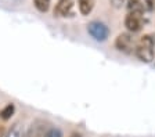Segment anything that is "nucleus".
<instances>
[{"instance_id":"obj_12","label":"nucleus","mask_w":155,"mask_h":137,"mask_svg":"<svg viewBox=\"0 0 155 137\" xmlns=\"http://www.w3.org/2000/svg\"><path fill=\"white\" fill-rule=\"evenodd\" d=\"M45 137H62V133L58 127H50L47 130V133L45 134Z\"/></svg>"},{"instance_id":"obj_15","label":"nucleus","mask_w":155,"mask_h":137,"mask_svg":"<svg viewBox=\"0 0 155 137\" xmlns=\"http://www.w3.org/2000/svg\"><path fill=\"white\" fill-rule=\"evenodd\" d=\"M0 137H6V130H4V126L0 125Z\"/></svg>"},{"instance_id":"obj_9","label":"nucleus","mask_w":155,"mask_h":137,"mask_svg":"<svg viewBox=\"0 0 155 137\" xmlns=\"http://www.w3.org/2000/svg\"><path fill=\"white\" fill-rule=\"evenodd\" d=\"M127 10L132 14H140V15H143V13H144V4L140 0H129Z\"/></svg>"},{"instance_id":"obj_8","label":"nucleus","mask_w":155,"mask_h":137,"mask_svg":"<svg viewBox=\"0 0 155 137\" xmlns=\"http://www.w3.org/2000/svg\"><path fill=\"white\" fill-rule=\"evenodd\" d=\"M78 6L82 15H89L94 7V0H78Z\"/></svg>"},{"instance_id":"obj_7","label":"nucleus","mask_w":155,"mask_h":137,"mask_svg":"<svg viewBox=\"0 0 155 137\" xmlns=\"http://www.w3.org/2000/svg\"><path fill=\"white\" fill-rule=\"evenodd\" d=\"M6 137H26L25 129H24V126L19 122H17V123H14L13 126L10 127V130L7 132Z\"/></svg>"},{"instance_id":"obj_4","label":"nucleus","mask_w":155,"mask_h":137,"mask_svg":"<svg viewBox=\"0 0 155 137\" xmlns=\"http://www.w3.org/2000/svg\"><path fill=\"white\" fill-rule=\"evenodd\" d=\"M50 127H51V125L45 121H35L29 127L26 137H45V134L47 133Z\"/></svg>"},{"instance_id":"obj_13","label":"nucleus","mask_w":155,"mask_h":137,"mask_svg":"<svg viewBox=\"0 0 155 137\" xmlns=\"http://www.w3.org/2000/svg\"><path fill=\"white\" fill-rule=\"evenodd\" d=\"M144 3H145V7H147L150 11L154 10V7H155V0H144Z\"/></svg>"},{"instance_id":"obj_2","label":"nucleus","mask_w":155,"mask_h":137,"mask_svg":"<svg viewBox=\"0 0 155 137\" xmlns=\"http://www.w3.org/2000/svg\"><path fill=\"white\" fill-rule=\"evenodd\" d=\"M87 32L89 35L97 42H104L107 40V38L110 36V29L105 24L100 22V21H93L87 25Z\"/></svg>"},{"instance_id":"obj_1","label":"nucleus","mask_w":155,"mask_h":137,"mask_svg":"<svg viewBox=\"0 0 155 137\" xmlns=\"http://www.w3.org/2000/svg\"><path fill=\"white\" fill-rule=\"evenodd\" d=\"M136 57L143 62H151L155 57V40L151 35H144L136 43L134 47Z\"/></svg>"},{"instance_id":"obj_16","label":"nucleus","mask_w":155,"mask_h":137,"mask_svg":"<svg viewBox=\"0 0 155 137\" xmlns=\"http://www.w3.org/2000/svg\"><path fill=\"white\" fill-rule=\"evenodd\" d=\"M71 137H81V134H78V133H74V134H72Z\"/></svg>"},{"instance_id":"obj_14","label":"nucleus","mask_w":155,"mask_h":137,"mask_svg":"<svg viewBox=\"0 0 155 137\" xmlns=\"http://www.w3.org/2000/svg\"><path fill=\"white\" fill-rule=\"evenodd\" d=\"M111 2H112V4H114L115 7H119L120 4H122L123 0H111Z\"/></svg>"},{"instance_id":"obj_11","label":"nucleus","mask_w":155,"mask_h":137,"mask_svg":"<svg viewBox=\"0 0 155 137\" xmlns=\"http://www.w3.org/2000/svg\"><path fill=\"white\" fill-rule=\"evenodd\" d=\"M33 4H35L36 8H38L39 11H42V13H46V11H48V8H50V0H33Z\"/></svg>"},{"instance_id":"obj_3","label":"nucleus","mask_w":155,"mask_h":137,"mask_svg":"<svg viewBox=\"0 0 155 137\" xmlns=\"http://www.w3.org/2000/svg\"><path fill=\"white\" fill-rule=\"evenodd\" d=\"M115 47L119 51L122 53H133L134 51V47H136V43L133 40V38L129 35V33H120L115 40Z\"/></svg>"},{"instance_id":"obj_6","label":"nucleus","mask_w":155,"mask_h":137,"mask_svg":"<svg viewBox=\"0 0 155 137\" xmlns=\"http://www.w3.org/2000/svg\"><path fill=\"white\" fill-rule=\"evenodd\" d=\"M125 26L130 32H139L143 26V15L129 13L125 18Z\"/></svg>"},{"instance_id":"obj_5","label":"nucleus","mask_w":155,"mask_h":137,"mask_svg":"<svg viewBox=\"0 0 155 137\" xmlns=\"http://www.w3.org/2000/svg\"><path fill=\"white\" fill-rule=\"evenodd\" d=\"M74 10V0H58L54 7V15L57 17H69Z\"/></svg>"},{"instance_id":"obj_10","label":"nucleus","mask_w":155,"mask_h":137,"mask_svg":"<svg viewBox=\"0 0 155 137\" xmlns=\"http://www.w3.org/2000/svg\"><path fill=\"white\" fill-rule=\"evenodd\" d=\"M14 111H15V107H14V104H7L6 107L0 111V118L3 119V121H7V119H10V118L13 116Z\"/></svg>"}]
</instances>
